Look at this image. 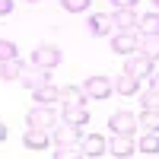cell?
<instances>
[{
  "mask_svg": "<svg viewBox=\"0 0 159 159\" xmlns=\"http://www.w3.org/2000/svg\"><path fill=\"white\" fill-rule=\"evenodd\" d=\"M121 73H130V76H137V80H150V73H153V61L143 57L140 51H134V54L124 57V70H121Z\"/></svg>",
  "mask_w": 159,
  "mask_h": 159,
  "instance_id": "1",
  "label": "cell"
},
{
  "mask_svg": "<svg viewBox=\"0 0 159 159\" xmlns=\"http://www.w3.org/2000/svg\"><path fill=\"white\" fill-rule=\"evenodd\" d=\"M137 45H140V32H134V29H130V32H121V29H118L115 35H111V51H118V54H134V51H137Z\"/></svg>",
  "mask_w": 159,
  "mask_h": 159,
  "instance_id": "2",
  "label": "cell"
},
{
  "mask_svg": "<svg viewBox=\"0 0 159 159\" xmlns=\"http://www.w3.org/2000/svg\"><path fill=\"white\" fill-rule=\"evenodd\" d=\"M83 89H86L89 99H108L111 92H115V83H111L108 76H99L96 73V76H89L86 83H83Z\"/></svg>",
  "mask_w": 159,
  "mask_h": 159,
  "instance_id": "3",
  "label": "cell"
},
{
  "mask_svg": "<svg viewBox=\"0 0 159 159\" xmlns=\"http://www.w3.org/2000/svg\"><path fill=\"white\" fill-rule=\"evenodd\" d=\"M61 48H54V45H38L35 48V54H32V64H38V67H48V70H54L57 64H61Z\"/></svg>",
  "mask_w": 159,
  "mask_h": 159,
  "instance_id": "4",
  "label": "cell"
},
{
  "mask_svg": "<svg viewBox=\"0 0 159 159\" xmlns=\"http://www.w3.org/2000/svg\"><path fill=\"white\" fill-rule=\"evenodd\" d=\"M48 80H51V70H48V67H38V64L22 67V73H19V83H22L25 89H35V86L48 83Z\"/></svg>",
  "mask_w": 159,
  "mask_h": 159,
  "instance_id": "5",
  "label": "cell"
},
{
  "mask_svg": "<svg viewBox=\"0 0 159 159\" xmlns=\"http://www.w3.org/2000/svg\"><path fill=\"white\" fill-rule=\"evenodd\" d=\"M108 153H111V156H134V153H137V140H134V134H111V140H108Z\"/></svg>",
  "mask_w": 159,
  "mask_h": 159,
  "instance_id": "6",
  "label": "cell"
},
{
  "mask_svg": "<svg viewBox=\"0 0 159 159\" xmlns=\"http://www.w3.org/2000/svg\"><path fill=\"white\" fill-rule=\"evenodd\" d=\"M48 143H51L48 127H35V124H29V130L22 134V147H25V150H48Z\"/></svg>",
  "mask_w": 159,
  "mask_h": 159,
  "instance_id": "7",
  "label": "cell"
},
{
  "mask_svg": "<svg viewBox=\"0 0 159 159\" xmlns=\"http://www.w3.org/2000/svg\"><path fill=\"white\" fill-rule=\"evenodd\" d=\"M105 153H108V140L102 134L80 137V156H105Z\"/></svg>",
  "mask_w": 159,
  "mask_h": 159,
  "instance_id": "8",
  "label": "cell"
},
{
  "mask_svg": "<svg viewBox=\"0 0 159 159\" xmlns=\"http://www.w3.org/2000/svg\"><path fill=\"white\" fill-rule=\"evenodd\" d=\"M108 127H111V134H134L137 115H130V111H115V115L108 118Z\"/></svg>",
  "mask_w": 159,
  "mask_h": 159,
  "instance_id": "9",
  "label": "cell"
},
{
  "mask_svg": "<svg viewBox=\"0 0 159 159\" xmlns=\"http://www.w3.org/2000/svg\"><path fill=\"white\" fill-rule=\"evenodd\" d=\"M29 124H35V127H51V124H57L54 105H35V108L29 111Z\"/></svg>",
  "mask_w": 159,
  "mask_h": 159,
  "instance_id": "10",
  "label": "cell"
},
{
  "mask_svg": "<svg viewBox=\"0 0 159 159\" xmlns=\"http://www.w3.org/2000/svg\"><path fill=\"white\" fill-rule=\"evenodd\" d=\"M54 143L57 147H80V127L64 121L61 127H54Z\"/></svg>",
  "mask_w": 159,
  "mask_h": 159,
  "instance_id": "11",
  "label": "cell"
},
{
  "mask_svg": "<svg viewBox=\"0 0 159 159\" xmlns=\"http://www.w3.org/2000/svg\"><path fill=\"white\" fill-rule=\"evenodd\" d=\"M89 32L92 35H115L118 25H115V19L108 16V13H96V16L89 19Z\"/></svg>",
  "mask_w": 159,
  "mask_h": 159,
  "instance_id": "12",
  "label": "cell"
},
{
  "mask_svg": "<svg viewBox=\"0 0 159 159\" xmlns=\"http://www.w3.org/2000/svg\"><path fill=\"white\" fill-rule=\"evenodd\" d=\"M32 99H35L38 105H54V102H61V89L51 86V80H48V83H42V86L32 89Z\"/></svg>",
  "mask_w": 159,
  "mask_h": 159,
  "instance_id": "13",
  "label": "cell"
},
{
  "mask_svg": "<svg viewBox=\"0 0 159 159\" xmlns=\"http://www.w3.org/2000/svg\"><path fill=\"white\" fill-rule=\"evenodd\" d=\"M61 121H67V124H73V127L89 124V111H86V105H64Z\"/></svg>",
  "mask_w": 159,
  "mask_h": 159,
  "instance_id": "14",
  "label": "cell"
},
{
  "mask_svg": "<svg viewBox=\"0 0 159 159\" xmlns=\"http://www.w3.org/2000/svg\"><path fill=\"white\" fill-rule=\"evenodd\" d=\"M111 19H115V25H118L121 32H130V29H137V19H140V16H137L134 7H124V10H115Z\"/></svg>",
  "mask_w": 159,
  "mask_h": 159,
  "instance_id": "15",
  "label": "cell"
},
{
  "mask_svg": "<svg viewBox=\"0 0 159 159\" xmlns=\"http://www.w3.org/2000/svg\"><path fill=\"white\" fill-rule=\"evenodd\" d=\"M86 89L83 86H61V102L64 105H86Z\"/></svg>",
  "mask_w": 159,
  "mask_h": 159,
  "instance_id": "16",
  "label": "cell"
},
{
  "mask_svg": "<svg viewBox=\"0 0 159 159\" xmlns=\"http://www.w3.org/2000/svg\"><path fill=\"white\" fill-rule=\"evenodd\" d=\"M137 32L140 35H159V10L143 13V16L137 19Z\"/></svg>",
  "mask_w": 159,
  "mask_h": 159,
  "instance_id": "17",
  "label": "cell"
},
{
  "mask_svg": "<svg viewBox=\"0 0 159 159\" xmlns=\"http://www.w3.org/2000/svg\"><path fill=\"white\" fill-rule=\"evenodd\" d=\"M137 153H143V156H159V134H156V130H147V134L137 140Z\"/></svg>",
  "mask_w": 159,
  "mask_h": 159,
  "instance_id": "18",
  "label": "cell"
},
{
  "mask_svg": "<svg viewBox=\"0 0 159 159\" xmlns=\"http://www.w3.org/2000/svg\"><path fill=\"white\" fill-rule=\"evenodd\" d=\"M111 83H115V92H118V96H134V92L140 89V80L130 76V73H121L118 80H111Z\"/></svg>",
  "mask_w": 159,
  "mask_h": 159,
  "instance_id": "19",
  "label": "cell"
},
{
  "mask_svg": "<svg viewBox=\"0 0 159 159\" xmlns=\"http://www.w3.org/2000/svg\"><path fill=\"white\" fill-rule=\"evenodd\" d=\"M22 67H25V64H22L19 57H10V61H0V80H3V83H10V80H19Z\"/></svg>",
  "mask_w": 159,
  "mask_h": 159,
  "instance_id": "20",
  "label": "cell"
},
{
  "mask_svg": "<svg viewBox=\"0 0 159 159\" xmlns=\"http://www.w3.org/2000/svg\"><path fill=\"white\" fill-rule=\"evenodd\" d=\"M137 51L150 61H159V35H140V45Z\"/></svg>",
  "mask_w": 159,
  "mask_h": 159,
  "instance_id": "21",
  "label": "cell"
},
{
  "mask_svg": "<svg viewBox=\"0 0 159 159\" xmlns=\"http://www.w3.org/2000/svg\"><path fill=\"white\" fill-rule=\"evenodd\" d=\"M137 124L143 130H156L159 134V108H143V115L137 118Z\"/></svg>",
  "mask_w": 159,
  "mask_h": 159,
  "instance_id": "22",
  "label": "cell"
},
{
  "mask_svg": "<svg viewBox=\"0 0 159 159\" xmlns=\"http://www.w3.org/2000/svg\"><path fill=\"white\" fill-rule=\"evenodd\" d=\"M61 7L67 13H83V10H89V0H61Z\"/></svg>",
  "mask_w": 159,
  "mask_h": 159,
  "instance_id": "23",
  "label": "cell"
},
{
  "mask_svg": "<svg viewBox=\"0 0 159 159\" xmlns=\"http://www.w3.org/2000/svg\"><path fill=\"white\" fill-rule=\"evenodd\" d=\"M143 108H159V89L156 86H150L143 92Z\"/></svg>",
  "mask_w": 159,
  "mask_h": 159,
  "instance_id": "24",
  "label": "cell"
},
{
  "mask_svg": "<svg viewBox=\"0 0 159 159\" xmlns=\"http://www.w3.org/2000/svg\"><path fill=\"white\" fill-rule=\"evenodd\" d=\"M10 57H16V45L10 38H0V61H10Z\"/></svg>",
  "mask_w": 159,
  "mask_h": 159,
  "instance_id": "25",
  "label": "cell"
},
{
  "mask_svg": "<svg viewBox=\"0 0 159 159\" xmlns=\"http://www.w3.org/2000/svg\"><path fill=\"white\" fill-rule=\"evenodd\" d=\"M115 10H124V7H137V0H111Z\"/></svg>",
  "mask_w": 159,
  "mask_h": 159,
  "instance_id": "26",
  "label": "cell"
},
{
  "mask_svg": "<svg viewBox=\"0 0 159 159\" xmlns=\"http://www.w3.org/2000/svg\"><path fill=\"white\" fill-rule=\"evenodd\" d=\"M13 13V0H0V16H10Z\"/></svg>",
  "mask_w": 159,
  "mask_h": 159,
  "instance_id": "27",
  "label": "cell"
},
{
  "mask_svg": "<svg viewBox=\"0 0 159 159\" xmlns=\"http://www.w3.org/2000/svg\"><path fill=\"white\" fill-rule=\"evenodd\" d=\"M150 86H156V89H159V73H156V70L150 73Z\"/></svg>",
  "mask_w": 159,
  "mask_h": 159,
  "instance_id": "28",
  "label": "cell"
},
{
  "mask_svg": "<svg viewBox=\"0 0 159 159\" xmlns=\"http://www.w3.org/2000/svg\"><path fill=\"white\" fill-rule=\"evenodd\" d=\"M7 140V127H3V121H0V143Z\"/></svg>",
  "mask_w": 159,
  "mask_h": 159,
  "instance_id": "29",
  "label": "cell"
},
{
  "mask_svg": "<svg viewBox=\"0 0 159 159\" xmlns=\"http://www.w3.org/2000/svg\"><path fill=\"white\" fill-rule=\"evenodd\" d=\"M25 3H38V0H25Z\"/></svg>",
  "mask_w": 159,
  "mask_h": 159,
  "instance_id": "30",
  "label": "cell"
},
{
  "mask_svg": "<svg viewBox=\"0 0 159 159\" xmlns=\"http://www.w3.org/2000/svg\"><path fill=\"white\" fill-rule=\"evenodd\" d=\"M153 3H156V10H159V0H153Z\"/></svg>",
  "mask_w": 159,
  "mask_h": 159,
  "instance_id": "31",
  "label": "cell"
}]
</instances>
